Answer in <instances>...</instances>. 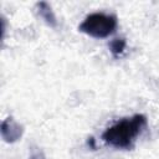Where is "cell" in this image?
Wrapping results in <instances>:
<instances>
[{
  "instance_id": "obj_1",
  "label": "cell",
  "mask_w": 159,
  "mask_h": 159,
  "mask_svg": "<svg viewBox=\"0 0 159 159\" xmlns=\"http://www.w3.org/2000/svg\"><path fill=\"white\" fill-rule=\"evenodd\" d=\"M147 127V117L144 114H134L130 118H123L107 128L102 139L111 147L118 149H132L135 138Z\"/></svg>"
},
{
  "instance_id": "obj_2",
  "label": "cell",
  "mask_w": 159,
  "mask_h": 159,
  "mask_svg": "<svg viewBox=\"0 0 159 159\" xmlns=\"http://www.w3.org/2000/svg\"><path fill=\"white\" fill-rule=\"evenodd\" d=\"M117 29V19L113 15L93 12L86 16L78 30L94 39H104L112 35Z\"/></svg>"
},
{
  "instance_id": "obj_3",
  "label": "cell",
  "mask_w": 159,
  "mask_h": 159,
  "mask_svg": "<svg viewBox=\"0 0 159 159\" xmlns=\"http://www.w3.org/2000/svg\"><path fill=\"white\" fill-rule=\"evenodd\" d=\"M1 137L6 143H14L22 137L24 128L14 118H6L1 123Z\"/></svg>"
},
{
  "instance_id": "obj_4",
  "label": "cell",
  "mask_w": 159,
  "mask_h": 159,
  "mask_svg": "<svg viewBox=\"0 0 159 159\" xmlns=\"http://www.w3.org/2000/svg\"><path fill=\"white\" fill-rule=\"evenodd\" d=\"M36 9H37V12L39 15L41 16V19L51 27H56L57 25V20H56V16L51 9V6L46 2V1H40L37 2L36 5Z\"/></svg>"
},
{
  "instance_id": "obj_5",
  "label": "cell",
  "mask_w": 159,
  "mask_h": 159,
  "mask_svg": "<svg viewBox=\"0 0 159 159\" xmlns=\"http://www.w3.org/2000/svg\"><path fill=\"white\" fill-rule=\"evenodd\" d=\"M125 40L124 39H114L111 41L109 43V48H111V52L113 53L114 57H118L119 55L123 53L124 48H125Z\"/></svg>"
},
{
  "instance_id": "obj_6",
  "label": "cell",
  "mask_w": 159,
  "mask_h": 159,
  "mask_svg": "<svg viewBox=\"0 0 159 159\" xmlns=\"http://www.w3.org/2000/svg\"><path fill=\"white\" fill-rule=\"evenodd\" d=\"M29 159H45V155L41 150H35V152H32V154L30 155Z\"/></svg>"
}]
</instances>
